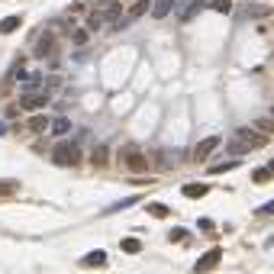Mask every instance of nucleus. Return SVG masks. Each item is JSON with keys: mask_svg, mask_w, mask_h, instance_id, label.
Segmentation results:
<instances>
[{"mask_svg": "<svg viewBox=\"0 0 274 274\" xmlns=\"http://www.w3.org/2000/svg\"><path fill=\"white\" fill-rule=\"evenodd\" d=\"M49 126H52V123L45 120L42 113H36V116H32V120H29V129H32V133H42V129H49Z\"/></svg>", "mask_w": 274, "mask_h": 274, "instance_id": "f3484780", "label": "nucleus"}, {"mask_svg": "<svg viewBox=\"0 0 274 274\" xmlns=\"http://www.w3.org/2000/svg\"><path fill=\"white\" fill-rule=\"evenodd\" d=\"M68 129H71V123H68V120H65V116H58V120H55V123H52V133H55V136H65V133H68Z\"/></svg>", "mask_w": 274, "mask_h": 274, "instance_id": "412c9836", "label": "nucleus"}, {"mask_svg": "<svg viewBox=\"0 0 274 274\" xmlns=\"http://www.w3.org/2000/svg\"><path fill=\"white\" fill-rule=\"evenodd\" d=\"M219 262H223V249L213 245V249H207V252H203V255L194 262V271H197V274H207V271H213Z\"/></svg>", "mask_w": 274, "mask_h": 274, "instance_id": "423d86ee", "label": "nucleus"}, {"mask_svg": "<svg viewBox=\"0 0 274 274\" xmlns=\"http://www.w3.org/2000/svg\"><path fill=\"white\" fill-rule=\"evenodd\" d=\"M171 10H174V0H155V10H152V13H155L158 19H164Z\"/></svg>", "mask_w": 274, "mask_h": 274, "instance_id": "ddd939ff", "label": "nucleus"}, {"mask_svg": "<svg viewBox=\"0 0 274 274\" xmlns=\"http://www.w3.org/2000/svg\"><path fill=\"white\" fill-rule=\"evenodd\" d=\"M120 164L126 171H133V174H145V171H148V158L139 152V145H133V142L120 148Z\"/></svg>", "mask_w": 274, "mask_h": 274, "instance_id": "20e7f679", "label": "nucleus"}, {"mask_svg": "<svg viewBox=\"0 0 274 274\" xmlns=\"http://www.w3.org/2000/svg\"><path fill=\"white\" fill-rule=\"evenodd\" d=\"M200 3H203V0H184V6H181V13H177V16H181V19H190Z\"/></svg>", "mask_w": 274, "mask_h": 274, "instance_id": "2eb2a0df", "label": "nucleus"}, {"mask_svg": "<svg viewBox=\"0 0 274 274\" xmlns=\"http://www.w3.org/2000/svg\"><path fill=\"white\" fill-rule=\"evenodd\" d=\"M148 6H152V0H136L133 6H129V13H126V19L123 23H129V19H136V16H142V13H148ZM120 23V26H123Z\"/></svg>", "mask_w": 274, "mask_h": 274, "instance_id": "f8f14e48", "label": "nucleus"}, {"mask_svg": "<svg viewBox=\"0 0 274 274\" xmlns=\"http://www.w3.org/2000/svg\"><path fill=\"white\" fill-rule=\"evenodd\" d=\"M168 239H171V242H184V239H187V229H181V226H174Z\"/></svg>", "mask_w": 274, "mask_h": 274, "instance_id": "a878e982", "label": "nucleus"}, {"mask_svg": "<svg viewBox=\"0 0 274 274\" xmlns=\"http://www.w3.org/2000/svg\"><path fill=\"white\" fill-rule=\"evenodd\" d=\"M258 213H262V216H268V213H274V203H265V207L258 210Z\"/></svg>", "mask_w": 274, "mask_h": 274, "instance_id": "bb28decb", "label": "nucleus"}, {"mask_svg": "<svg viewBox=\"0 0 274 274\" xmlns=\"http://www.w3.org/2000/svg\"><path fill=\"white\" fill-rule=\"evenodd\" d=\"M87 39H91V29H87V26L84 29H74V45H84Z\"/></svg>", "mask_w": 274, "mask_h": 274, "instance_id": "b1692460", "label": "nucleus"}, {"mask_svg": "<svg viewBox=\"0 0 274 274\" xmlns=\"http://www.w3.org/2000/svg\"><path fill=\"white\" fill-rule=\"evenodd\" d=\"M255 129L265 136V139H268V136H274V120H271V116H265V120H258V123H255Z\"/></svg>", "mask_w": 274, "mask_h": 274, "instance_id": "dca6fc26", "label": "nucleus"}, {"mask_svg": "<svg viewBox=\"0 0 274 274\" xmlns=\"http://www.w3.org/2000/svg\"><path fill=\"white\" fill-rule=\"evenodd\" d=\"M52 161L61 164V168H78L81 161H84V152H81V142L68 139V142H58L52 152Z\"/></svg>", "mask_w": 274, "mask_h": 274, "instance_id": "7ed1b4c3", "label": "nucleus"}, {"mask_svg": "<svg viewBox=\"0 0 274 274\" xmlns=\"http://www.w3.org/2000/svg\"><path fill=\"white\" fill-rule=\"evenodd\" d=\"M268 142H271V139H265L255 126H239V129H236V142H232L229 148H232L236 155H245V152H255V148H265Z\"/></svg>", "mask_w": 274, "mask_h": 274, "instance_id": "f03ea898", "label": "nucleus"}, {"mask_svg": "<svg viewBox=\"0 0 274 274\" xmlns=\"http://www.w3.org/2000/svg\"><path fill=\"white\" fill-rule=\"evenodd\" d=\"M219 145H223V136H207L203 142H197V148L190 152V158H194L197 164H203V161H207V158H210V155L216 152Z\"/></svg>", "mask_w": 274, "mask_h": 274, "instance_id": "39448f33", "label": "nucleus"}, {"mask_svg": "<svg viewBox=\"0 0 274 274\" xmlns=\"http://www.w3.org/2000/svg\"><path fill=\"white\" fill-rule=\"evenodd\" d=\"M210 6H213L216 13H229V6H232V0H210Z\"/></svg>", "mask_w": 274, "mask_h": 274, "instance_id": "393cba45", "label": "nucleus"}, {"mask_svg": "<svg viewBox=\"0 0 274 274\" xmlns=\"http://www.w3.org/2000/svg\"><path fill=\"white\" fill-rule=\"evenodd\" d=\"M123 23V6L116 0H97L87 16V29H100V26H120Z\"/></svg>", "mask_w": 274, "mask_h": 274, "instance_id": "f257e3e1", "label": "nucleus"}, {"mask_svg": "<svg viewBox=\"0 0 274 274\" xmlns=\"http://www.w3.org/2000/svg\"><path fill=\"white\" fill-rule=\"evenodd\" d=\"M271 164H274V161H271Z\"/></svg>", "mask_w": 274, "mask_h": 274, "instance_id": "c85d7f7f", "label": "nucleus"}, {"mask_svg": "<svg viewBox=\"0 0 274 274\" xmlns=\"http://www.w3.org/2000/svg\"><path fill=\"white\" fill-rule=\"evenodd\" d=\"M91 164H94V168H107V164H110V145H107V142H97V145H94Z\"/></svg>", "mask_w": 274, "mask_h": 274, "instance_id": "1a4fd4ad", "label": "nucleus"}, {"mask_svg": "<svg viewBox=\"0 0 274 274\" xmlns=\"http://www.w3.org/2000/svg\"><path fill=\"white\" fill-rule=\"evenodd\" d=\"M145 210H148V213H152V216H158V219H164V216H168V213H171V210H168V207H164V203H148V207H145Z\"/></svg>", "mask_w": 274, "mask_h": 274, "instance_id": "5701e85b", "label": "nucleus"}, {"mask_svg": "<svg viewBox=\"0 0 274 274\" xmlns=\"http://www.w3.org/2000/svg\"><path fill=\"white\" fill-rule=\"evenodd\" d=\"M19 190V181H0V197H13Z\"/></svg>", "mask_w": 274, "mask_h": 274, "instance_id": "aec40b11", "label": "nucleus"}, {"mask_svg": "<svg viewBox=\"0 0 274 274\" xmlns=\"http://www.w3.org/2000/svg\"><path fill=\"white\" fill-rule=\"evenodd\" d=\"M55 45H58V36H55L52 29H45L42 36H39V42H36V58H49L55 52Z\"/></svg>", "mask_w": 274, "mask_h": 274, "instance_id": "6e6552de", "label": "nucleus"}, {"mask_svg": "<svg viewBox=\"0 0 274 274\" xmlns=\"http://www.w3.org/2000/svg\"><path fill=\"white\" fill-rule=\"evenodd\" d=\"M207 184H184V187H181V194L184 197H187V200H200V197H207Z\"/></svg>", "mask_w": 274, "mask_h": 274, "instance_id": "9b49d317", "label": "nucleus"}, {"mask_svg": "<svg viewBox=\"0 0 274 274\" xmlns=\"http://www.w3.org/2000/svg\"><path fill=\"white\" fill-rule=\"evenodd\" d=\"M236 158H229V161H223V164H210V174H223V171H232V168H236Z\"/></svg>", "mask_w": 274, "mask_h": 274, "instance_id": "4be33fe9", "label": "nucleus"}, {"mask_svg": "<svg viewBox=\"0 0 274 274\" xmlns=\"http://www.w3.org/2000/svg\"><path fill=\"white\" fill-rule=\"evenodd\" d=\"M107 265V252H87L81 258V268H104Z\"/></svg>", "mask_w": 274, "mask_h": 274, "instance_id": "9d476101", "label": "nucleus"}, {"mask_svg": "<svg viewBox=\"0 0 274 274\" xmlns=\"http://www.w3.org/2000/svg\"><path fill=\"white\" fill-rule=\"evenodd\" d=\"M49 104V94L45 91H26L23 97H19V110H26V113H36L39 107Z\"/></svg>", "mask_w": 274, "mask_h": 274, "instance_id": "0eeeda50", "label": "nucleus"}, {"mask_svg": "<svg viewBox=\"0 0 274 274\" xmlns=\"http://www.w3.org/2000/svg\"><path fill=\"white\" fill-rule=\"evenodd\" d=\"M274 177V168H258V171H252V181L255 184H265V181H271Z\"/></svg>", "mask_w": 274, "mask_h": 274, "instance_id": "a211bd4d", "label": "nucleus"}, {"mask_svg": "<svg viewBox=\"0 0 274 274\" xmlns=\"http://www.w3.org/2000/svg\"><path fill=\"white\" fill-rule=\"evenodd\" d=\"M268 116H271V120H274V107H271V113H268Z\"/></svg>", "mask_w": 274, "mask_h": 274, "instance_id": "cd10ccee", "label": "nucleus"}, {"mask_svg": "<svg viewBox=\"0 0 274 274\" xmlns=\"http://www.w3.org/2000/svg\"><path fill=\"white\" fill-rule=\"evenodd\" d=\"M120 249L126 252V255H136V252H142V242H139V239H133V236H126L120 242Z\"/></svg>", "mask_w": 274, "mask_h": 274, "instance_id": "4468645a", "label": "nucleus"}, {"mask_svg": "<svg viewBox=\"0 0 274 274\" xmlns=\"http://www.w3.org/2000/svg\"><path fill=\"white\" fill-rule=\"evenodd\" d=\"M13 29H19V16H6V19H0V32H13Z\"/></svg>", "mask_w": 274, "mask_h": 274, "instance_id": "6ab92c4d", "label": "nucleus"}]
</instances>
